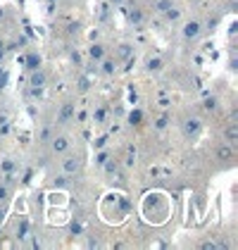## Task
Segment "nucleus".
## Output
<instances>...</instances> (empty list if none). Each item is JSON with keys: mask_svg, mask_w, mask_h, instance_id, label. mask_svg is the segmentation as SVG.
Masks as SVG:
<instances>
[{"mask_svg": "<svg viewBox=\"0 0 238 250\" xmlns=\"http://www.w3.org/2000/svg\"><path fill=\"white\" fill-rule=\"evenodd\" d=\"M200 131H202V119L198 115H188L181 119V134L186 141H193V138H198Z\"/></svg>", "mask_w": 238, "mask_h": 250, "instance_id": "f257e3e1", "label": "nucleus"}, {"mask_svg": "<svg viewBox=\"0 0 238 250\" xmlns=\"http://www.w3.org/2000/svg\"><path fill=\"white\" fill-rule=\"evenodd\" d=\"M81 167H83V160H81V155H62V160H60V172L64 174V176H77L81 172Z\"/></svg>", "mask_w": 238, "mask_h": 250, "instance_id": "f03ea898", "label": "nucleus"}, {"mask_svg": "<svg viewBox=\"0 0 238 250\" xmlns=\"http://www.w3.org/2000/svg\"><path fill=\"white\" fill-rule=\"evenodd\" d=\"M74 117H77V103L64 100V103L60 105V112H58L55 124H58V126H69V124L74 122Z\"/></svg>", "mask_w": 238, "mask_h": 250, "instance_id": "7ed1b4c3", "label": "nucleus"}, {"mask_svg": "<svg viewBox=\"0 0 238 250\" xmlns=\"http://www.w3.org/2000/svg\"><path fill=\"white\" fill-rule=\"evenodd\" d=\"M72 148V136L69 134H55L50 138V150L55 155H64Z\"/></svg>", "mask_w": 238, "mask_h": 250, "instance_id": "20e7f679", "label": "nucleus"}, {"mask_svg": "<svg viewBox=\"0 0 238 250\" xmlns=\"http://www.w3.org/2000/svg\"><path fill=\"white\" fill-rule=\"evenodd\" d=\"M202 26H205V24H202L200 20L186 21V24H183V29H181V39L183 41H196L200 34H202Z\"/></svg>", "mask_w": 238, "mask_h": 250, "instance_id": "39448f33", "label": "nucleus"}, {"mask_svg": "<svg viewBox=\"0 0 238 250\" xmlns=\"http://www.w3.org/2000/svg\"><path fill=\"white\" fill-rule=\"evenodd\" d=\"M117 64H119L117 58H102L98 62V72L102 74V77H115V74H117V69H119Z\"/></svg>", "mask_w": 238, "mask_h": 250, "instance_id": "423d86ee", "label": "nucleus"}, {"mask_svg": "<svg viewBox=\"0 0 238 250\" xmlns=\"http://www.w3.org/2000/svg\"><path fill=\"white\" fill-rule=\"evenodd\" d=\"M215 157H217L219 162H234L236 160V150H234V146L231 143H221V146H217V150H215Z\"/></svg>", "mask_w": 238, "mask_h": 250, "instance_id": "0eeeda50", "label": "nucleus"}, {"mask_svg": "<svg viewBox=\"0 0 238 250\" xmlns=\"http://www.w3.org/2000/svg\"><path fill=\"white\" fill-rule=\"evenodd\" d=\"M45 83H48V72L43 67L29 72V88H43Z\"/></svg>", "mask_w": 238, "mask_h": 250, "instance_id": "6e6552de", "label": "nucleus"}, {"mask_svg": "<svg viewBox=\"0 0 238 250\" xmlns=\"http://www.w3.org/2000/svg\"><path fill=\"white\" fill-rule=\"evenodd\" d=\"M124 17H126V21L131 24V26H140L143 24V10L140 7H136V5H129V7H124Z\"/></svg>", "mask_w": 238, "mask_h": 250, "instance_id": "1a4fd4ad", "label": "nucleus"}, {"mask_svg": "<svg viewBox=\"0 0 238 250\" xmlns=\"http://www.w3.org/2000/svg\"><path fill=\"white\" fill-rule=\"evenodd\" d=\"M221 138H224L226 143L236 146V143H238V126H236V122H229V124L224 126V131H221Z\"/></svg>", "mask_w": 238, "mask_h": 250, "instance_id": "9d476101", "label": "nucleus"}, {"mask_svg": "<svg viewBox=\"0 0 238 250\" xmlns=\"http://www.w3.org/2000/svg\"><path fill=\"white\" fill-rule=\"evenodd\" d=\"M134 58V45L131 43H119L117 45V60L119 62H126V60Z\"/></svg>", "mask_w": 238, "mask_h": 250, "instance_id": "9b49d317", "label": "nucleus"}, {"mask_svg": "<svg viewBox=\"0 0 238 250\" xmlns=\"http://www.w3.org/2000/svg\"><path fill=\"white\" fill-rule=\"evenodd\" d=\"M102 58H105V45H102V43H93V45H88V60L100 62Z\"/></svg>", "mask_w": 238, "mask_h": 250, "instance_id": "f8f14e48", "label": "nucleus"}, {"mask_svg": "<svg viewBox=\"0 0 238 250\" xmlns=\"http://www.w3.org/2000/svg\"><path fill=\"white\" fill-rule=\"evenodd\" d=\"M162 69H164V60L162 58H150L145 62V72H148V74H158Z\"/></svg>", "mask_w": 238, "mask_h": 250, "instance_id": "ddd939ff", "label": "nucleus"}, {"mask_svg": "<svg viewBox=\"0 0 238 250\" xmlns=\"http://www.w3.org/2000/svg\"><path fill=\"white\" fill-rule=\"evenodd\" d=\"M39 67H40V55L39 53H26V69L34 72V69H39Z\"/></svg>", "mask_w": 238, "mask_h": 250, "instance_id": "4468645a", "label": "nucleus"}, {"mask_svg": "<svg viewBox=\"0 0 238 250\" xmlns=\"http://www.w3.org/2000/svg\"><path fill=\"white\" fill-rule=\"evenodd\" d=\"M169 122H172L169 112H162V115L155 119V129H158V131H164V129H169Z\"/></svg>", "mask_w": 238, "mask_h": 250, "instance_id": "2eb2a0df", "label": "nucleus"}, {"mask_svg": "<svg viewBox=\"0 0 238 250\" xmlns=\"http://www.w3.org/2000/svg\"><path fill=\"white\" fill-rule=\"evenodd\" d=\"M102 169H105V174H107V176H112V174L119 169V162H117V160H112V157H107V160L102 162Z\"/></svg>", "mask_w": 238, "mask_h": 250, "instance_id": "dca6fc26", "label": "nucleus"}, {"mask_svg": "<svg viewBox=\"0 0 238 250\" xmlns=\"http://www.w3.org/2000/svg\"><path fill=\"white\" fill-rule=\"evenodd\" d=\"M10 198H12V188L5 186V184H0V205H7Z\"/></svg>", "mask_w": 238, "mask_h": 250, "instance_id": "f3484780", "label": "nucleus"}, {"mask_svg": "<svg viewBox=\"0 0 238 250\" xmlns=\"http://www.w3.org/2000/svg\"><path fill=\"white\" fill-rule=\"evenodd\" d=\"M55 136V131H53V126H43L40 129V134H39V141L40 143H50V138Z\"/></svg>", "mask_w": 238, "mask_h": 250, "instance_id": "a211bd4d", "label": "nucleus"}, {"mask_svg": "<svg viewBox=\"0 0 238 250\" xmlns=\"http://www.w3.org/2000/svg\"><path fill=\"white\" fill-rule=\"evenodd\" d=\"M172 5H174V0H158V2H155V12H158V15H164Z\"/></svg>", "mask_w": 238, "mask_h": 250, "instance_id": "6ab92c4d", "label": "nucleus"}, {"mask_svg": "<svg viewBox=\"0 0 238 250\" xmlns=\"http://www.w3.org/2000/svg\"><path fill=\"white\" fill-rule=\"evenodd\" d=\"M202 110H205V112H215V110H217V98H212V96L205 98V100H202Z\"/></svg>", "mask_w": 238, "mask_h": 250, "instance_id": "aec40b11", "label": "nucleus"}, {"mask_svg": "<svg viewBox=\"0 0 238 250\" xmlns=\"http://www.w3.org/2000/svg\"><path fill=\"white\" fill-rule=\"evenodd\" d=\"M162 17H164L167 21H177L178 17H181V12H178V7H177V5H172V7H169V10H167V12L162 15Z\"/></svg>", "mask_w": 238, "mask_h": 250, "instance_id": "412c9836", "label": "nucleus"}, {"mask_svg": "<svg viewBox=\"0 0 238 250\" xmlns=\"http://www.w3.org/2000/svg\"><path fill=\"white\" fill-rule=\"evenodd\" d=\"M91 86H93V83H91V77H88V74H81V77H79V91H81V93L91 91Z\"/></svg>", "mask_w": 238, "mask_h": 250, "instance_id": "4be33fe9", "label": "nucleus"}, {"mask_svg": "<svg viewBox=\"0 0 238 250\" xmlns=\"http://www.w3.org/2000/svg\"><path fill=\"white\" fill-rule=\"evenodd\" d=\"M0 169H2V172H15V169H17V162H15L12 157H5L2 165H0Z\"/></svg>", "mask_w": 238, "mask_h": 250, "instance_id": "5701e85b", "label": "nucleus"}, {"mask_svg": "<svg viewBox=\"0 0 238 250\" xmlns=\"http://www.w3.org/2000/svg\"><path fill=\"white\" fill-rule=\"evenodd\" d=\"M81 67H83V74H88V77H91V74H100L98 72V62H93V60H91V62H86V64H81Z\"/></svg>", "mask_w": 238, "mask_h": 250, "instance_id": "b1692460", "label": "nucleus"}, {"mask_svg": "<svg viewBox=\"0 0 238 250\" xmlns=\"http://www.w3.org/2000/svg\"><path fill=\"white\" fill-rule=\"evenodd\" d=\"M0 184H5V186H17V176H15V172H5V176H2V181Z\"/></svg>", "mask_w": 238, "mask_h": 250, "instance_id": "393cba45", "label": "nucleus"}, {"mask_svg": "<svg viewBox=\"0 0 238 250\" xmlns=\"http://www.w3.org/2000/svg\"><path fill=\"white\" fill-rule=\"evenodd\" d=\"M110 15H112L110 2H102V5H100V21H107V20H110Z\"/></svg>", "mask_w": 238, "mask_h": 250, "instance_id": "a878e982", "label": "nucleus"}, {"mask_svg": "<svg viewBox=\"0 0 238 250\" xmlns=\"http://www.w3.org/2000/svg\"><path fill=\"white\" fill-rule=\"evenodd\" d=\"M69 60L74 62V67H81V64H83V62H81V53H79V50H72V53H69Z\"/></svg>", "mask_w": 238, "mask_h": 250, "instance_id": "bb28decb", "label": "nucleus"}, {"mask_svg": "<svg viewBox=\"0 0 238 250\" xmlns=\"http://www.w3.org/2000/svg\"><path fill=\"white\" fill-rule=\"evenodd\" d=\"M200 250H219V243H215V241H202Z\"/></svg>", "mask_w": 238, "mask_h": 250, "instance_id": "cd10ccee", "label": "nucleus"}, {"mask_svg": "<svg viewBox=\"0 0 238 250\" xmlns=\"http://www.w3.org/2000/svg\"><path fill=\"white\" fill-rule=\"evenodd\" d=\"M140 119H143V115H140V110H136V112H131V117H129V122L136 126V124H140Z\"/></svg>", "mask_w": 238, "mask_h": 250, "instance_id": "c85d7f7f", "label": "nucleus"}, {"mask_svg": "<svg viewBox=\"0 0 238 250\" xmlns=\"http://www.w3.org/2000/svg\"><path fill=\"white\" fill-rule=\"evenodd\" d=\"M5 55H7V43L0 39V64H2V60H5Z\"/></svg>", "mask_w": 238, "mask_h": 250, "instance_id": "c756f323", "label": "nucleus"}, {"mask_svg": "<svg viewBox=\"0 0 238 250\" xmlns=\"http://www.w3.org/2000/svg\"><path fill=\"white\" fill-rule=\"evenodd\" d=\"M86 248H100V241L98 238H88L86 241Z\"/></svg>", "mask_w": 238, "mask_h": 250, "instance_id": "7c9ffc66", "label": "nucleus"}, {"mask_svg": "<svg viewBox=\"0 0 238 250\" xmlns=\"http://www.w3.org/2000/svg\"><path fill=\"white\" fill-rule=\"evenodd\" d=\"M55 186H58V188H62V186H67V176H64V174H62V176H58Z\"/></svg>", "mask_w": 238, "mask_h": 250, "instance_id": "2f4dec72", "label": "nucleus"}, {"mask_svg": "<svg viewBox=\"0 0 238 250\" xmlns=\"http://www.w3.org/2000/svg\"><path fill=\"white\" fill-rule=\"evenodd\" d=\"M67 31H69V34H77V31H79V24H77V21H74V24H69V29H67Z\"/></svg>", "mask_w": 238, "mask_h": 250, "instance_id": "473e14b6", "label": "nucleus"}, {"mask_svg": "<svg viewBox=\"0 0 238 250\" xmlns=\"http://www.w3.org/2000/svg\"><path fill=\"white\" fill-rule=\"evenodd\" d=\"M158 105H159V107H167V105H169V98H159Z\"/></svg>", "mask_w": 238, "mask_h": 250, "instance_id": "72a5a7b5", "label": "nucleus"}, {"mask_svg": "<svg viewBox=\"0 0 238 250\" xmlns=\"http://www.w3.org/2000/svg\"><path fill=\"white\" fill-rule=\"evenodd\" d=\"M107 157H110V155H107V153H100V155H98V165H100V167H102V162H105Z\"/></svg>", "mask_w": 238, "mask_h": 250, "instance_id": "f704fd0d", "label": "nucleus"}, {"mask_svg": "<svg viewBox=\"0 0 238 250\" xmlns=\"http://www.w3.org/2000/svg\"><path fill=\"white\" fill-rule=\"evenodd\" d=\"M5 217H7V210H5V205H0V222H2Z\"/></svg>", "mask_w": 238, "mask_h": 250, "instance_id": "c9c22d12", "label": "nucleus"}, {"mask_svg": "<svg viewBox=\"0 0 238 250\" xmlns=\"http://www.w3.org/2000/svg\"><path fill=\"white\" fill-rule=\"evenodd\" d=\"M102 117H105V110H98V112H96V119H98V122H102Z\"/></svg>", "mask_w": 238, "mask_h": 250, "instance_id": "e433bc0d", "label": "nucleus"}, {"mask_svg": "<svg viewBox=\"0 0 238 250\" xmlns=\"http://www.w3.org/2000/svg\"><path fill=\"white\" fill-rule=\"evenodd\" d=\"M126 0H110V5H124Z\"/></svg>", "mask_w": 238, "mask_h": 250, "instance_id": "4c0bfd02", "label": "nucleus"}, {"mask_svg": "<svg viewBox=\"0 0 238 250\" xmlns=\"http://www.w3.org/2000/svg\"><path fill=\"white\" fill-rule=\"evenodd\" d=\"M2 17H5V10H2V7H0V21H2Z\"/></svg>", "mask_w": 238, "mask_h": 250, "instance_id": "58836bf2", "label": "nucleus"}, {"mask_svg": "<svg viewBox=\"0 0 238 250\" xmlns=\"http://www.w3.org/2000/svg\"><path fill=\"white\" fill-rule=\"evenodd\" d=\"M48 2H58V0H48Z\"/></svg>", "mask_w": 238, "mask_h": 250, "instance_id": "ea45409f", "label": "nucleus"}]
</instances>
